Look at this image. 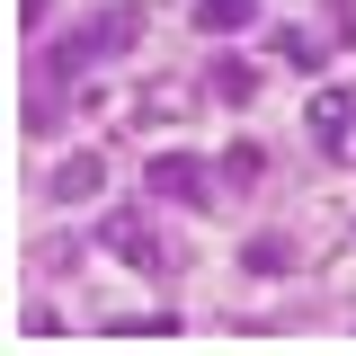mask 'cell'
Returning a JSON list of instances; mask_svg holds the SVG:
<instances>
[{
    "label": "cell",
    "instance_id": "1",
    "mask_svg": "<svg viewBox=\"0 0 356 356\" xmlns=\"http://www.w3.org/2000/svg\"><path fill=\"white\" fill-rule=\"evenodd\" d=\"M143 44V9H98L89 27H72V36L54 44V54H36V72H54V81H72V72H89V63H116V54H134Z\"/></svg>",
    "mask_w": 356,
    "mask_h": 356
},
{
    "label": "cell",
    "instance_id": "2",
    "mask_svg": "<svg viewBox=\"0 0 356 356\" xmlns=\"http://www.w3.org/2000/svg\"><path fill=\"white\" fill-rule=\"evenodd\" d=\"M303 125H312V143H321L339 170H356V89H312Z\"/></svg>",
    "mask_w": 356,
    "mask_h": 356
},
{
    "label": "cell",
    "instance_id": "3",
    "mask_svg": "<svg viewBox=\"0 0 356 356\" xmlns=\"http://www.w3.org/2000/svg\"><path fill=\"white\" fill-rule=\"evenodd\" d=\"M98 241H107V259L143 267V276H161V267H170V250H161V232H152V214H134V205H116V214L98 222Z\"/></svg>",
    "mask_w": 356,
    "mask_h": 356
},
{
    "label": "cell",
    "instance_id": "4",
    "mask_svg": "<svg viewBox=\"0 0 356 356\" xmlns=\"http://www.w3.org/2000/svg\"><path fill=\"white\" fill-rule=\"evenodd\" d=\"M152 196H170V205H205L214 187H205V161L196 152H161L152 161Z\"/></svg>",
    "mask_w": 356,
    "mask_h": 356
},
{
    "label": "cell",
    "instance_id": "5",
    "mask_svg": "<svg viewBox=\"0 0 356 356\" xmlns=\"http://www.w3.org/2000/svg\"><path fill=\"white\" fill-rule=\"evenodd\" d=\"M44 187H54V205H81V196H98V187H107V161H98V152H72V161H54V178H44Z\"/></svg>",
    "mask_w": 356,
    "mask_h": 356
},
{
    "label": "cell",
    "instance_id": "6",
    "mask_svg": "<svg viewBox=\"0 0 356 356\" xmlns=\"http://www.w3.org/2000/svg\"><path fill=\"white\" fill-rule=\"evenodd\" d=\"M205 89H214L222 107H250V98H259V72H250L241 54H214V63H205Z\"/></svg>",
    "mask_w": 356,
    "mask_h": 356
},
{
    "label": "cell",
    "instance_id": "7",
    "mask_svg": "<svg viewBox=\"0 0 356 356\" xmlns=\"http://www.w3.org/2000/svg\"><path fill=\"white\" fill-rule=\"evenodd\" d=\"M250 18H259V0H196V27H214V36L250 27Z\"/></svg>",
    "mask_w": 356,
    "mask_h": 356
},
{
    "label": "cell",
    "instance_id": "8",
    "mask_svg": "<svg viewBox=\"0 0 356 356\" xmlns=\"http://www.w3.org/2000/svg\"><path fill=\"white\" fill-rule=\"evenodd\" d=\"M241 267H250V276H276V267H294V250H285L276 232H259V241L241 250Z\"/></svg>",
    "mask_w": 356,
    "mask_h": 356
},
{
    "label": "cell",
    "instance_id": "9",
    "mask_svg": "<svg viewBox=\"0 0 356 356\" xmlns=\"http://www.w3.org/2000/svg\"><path fill=\"white\" fill-rule=\"evenodd\" d=\"M259 170H267V152H259V143H232V152H222V178H232V187H250Z\"/></svg>",
    "mask_w": 356,
    "mask_h": 356
},
{
    "label": "cell",
    "instance_id": "10",
    "mask_svg": "<svg viewBox=\"0 0 356 356\" xmlns=\"http://www.w3.org/2000/svg\"><path fill=\"white\" fill-rule=\"evenodd\" d=\"M285 63H294V72H321V36H303V27H294V36H285Z\"/></svg>",
    "mask_w": 356,
    "mask_h": 356
}]
</instances>
